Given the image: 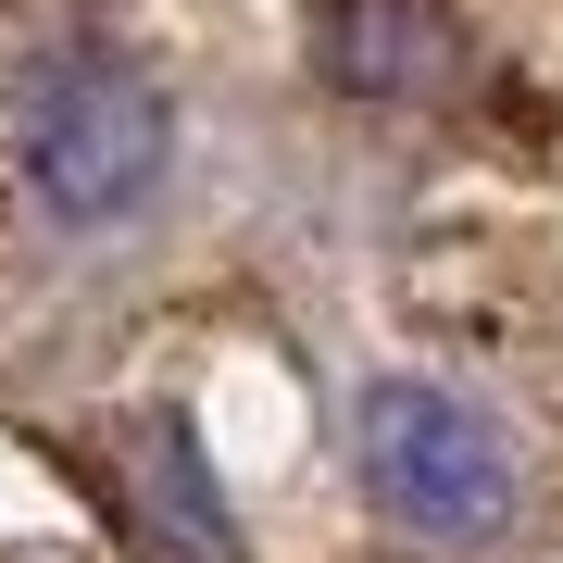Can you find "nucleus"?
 Segmentation results:
<instances>
[{
	"label": "nucleus",
	"instance_id": "obj_1",
	"mask_svg": "<svg viewBox=\"0 0 563 563\" xmlns=\"http://www.w3.org/2000/svg\"><path fill=\"white\" fill-rule=\"evenodd\" d=\"M0 125H13L25 188L63 225H125L176 176V101H163V76L125 38H101V25H63V38L25 51L13 88H0Z\"/></svg>",
	"mask_w": 563,
	"mask_h": 563
},
{
	"label": "nucleus",
	"instance_id": "obj_3",
	"mask_svg": "<svg viewBox=\"0 0 563 563\" xmlns=\"http://www.w3.org/2000/svg\"><path fill=\"white\" fill-rule=\"evenodd\" d=\"M113 488L125 514H139V539L163 563H239V501H225L213 451L188 439V413H139L113 439Z\"/></svg>",
	"mask_w": 563,
	"mask_h": 563
},
{
	"label": "nucleus",
	"instance_id": "obj_2",
	"mask_svg": "<svg viewBox=\"0 0 563 563\" xmlns=\"http://www.w3.org/2000/svg\"><path fill=\"white\" fill-rule=\"evenodd\" d=\"M363 476H376V501L401 526L463 539V526L501 514L514 463H501V426L476 401H451V388H426V376H388V388H363Z\"/></svg>",
	"mask_w": 563,
	"mask_h": 563
},
{
	"label": "nucleus",
	"instance_id": "obj_4",
	"mask_svg": "<svg viewBox=\"0 0 563 563\" xmlns=\"http://www.w3.org/2000/svg\"><path fill=\"white\" fill-rule=\"evenodd\" d=\"M451 0H313V63L351 101H413L451 76Z\"/></svg>",
	"mask_w": 563,
	"mask_h": 563
}]
</instances>
